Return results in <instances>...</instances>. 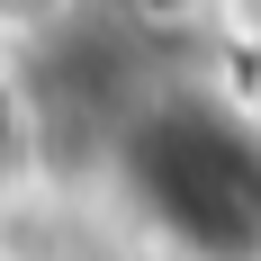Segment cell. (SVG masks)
Returning <instances> with one entry per match:
<instances>
[{
  "label": "cell",
  "mask_w": 261,
  "mask_h": 261,
  "mask_svg": "<svg viewBox=\"0 0 261 261\" xmlns=\"http://www.w3.org/2000/svg\"><path fill=\"white\" fill-rule=\"evenodd\" d=\"M144 18H216V0H135Z\"/></svg>",
  "instance_id": "2"
},
{
  "label": "cell",
  "mask_w": 261,
  "mask_h": 261,
  "mask_svg": "<svg viewBox=\"0 0 261 261\" xmlns=\"http://www.w3.org/2000/svg\"><path fill=\"white\" fill-rule=\"evenodd\" d=\"M216 18H225V36H243L261 54V0H216Z\"/></svg>",
  "instance_id": "1"
}]
</instances>
